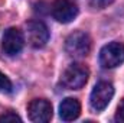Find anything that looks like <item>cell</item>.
I'll list each match as a JSON object with an SVG mask.
<instances>
[{
    "instance_id": "cell-4",
    "label": "cell",
    "mask_w": 124,
    "mask_h": 123,
    "mask_svg": "<svg viewBox=\"0 0 124 123\" xmlns=\"http://www.w3.org/2000/svg\"><path fill=\"white\" fill-rule=\"evenodd\" d=\"M114 96V87L111 83H107V81H100L91 91V97H90V103H91V107L97 112H101L104 110L111 98Z\"/></svg>"
},
{
    "instance_id": "cell-13",
    "label": "cell",
    "mask_w": 124,
    "mask_h": 123,
    "mask_svg": "<svg viewBox=\"0 0 124 123\" xmlns=\"http://www.w3.org/2000/svg\"><path fill=\"white\" fill-rule=\"evenodd\" d=\"M116 120L124 123V98L121 100V103L117 107V113H116Z\"/></svg>"
},
{
    "instance_id": "cell-9",
    "label": "cell",
    "mask_w": 124,
    "mask_h": 123,
    "mask_svg": "<svg viewBox=\"0 0 124 123\" xmlns=\"http://www.w3.org/2000/svg\"><path fill=\"white\" fill-rule=\"evenodd\" d=\"M81 113V104L77 98L74 97H66L62 100V103L59 104V116L62 120L65 122H71L75 120Z\"/></svg>"
},
{
    "instance_id": "cell-2",
    "label": "cell",
    "mask_w": 124,
    "mask_h": 123,
    "mask_svg": "<svg viewBox=\"0 0 124 123\" xmlns=\"http://www.w3.org/2000/svg\"><path fill=\"white\" fill-rule=\"evenodd\" d=\"M91 38L87 32L75 31L68 35L65 41V49L66 52L74 58H84L91 51Z\"/></svg>"
},
{
    "instance_id": "cell-10",
    "label": "cell",
    "mask_w": 124,
    "mask_h": 123,
    "mask_svg": "<svg viewBox=\"0 0 124 123\" xmlns=\"http://www.w3.org/2000/svg\"><path fill=\"white\" fill-rule=\"evenodd\" d=\"M12 88H13V86H12V81L0 71V91L1 93H10L12 91Z\"/></svg>"
},
{
    "instance_id": "cell-1",
    "label": "cell",
    "mask_w": 124,
    "mask_h": 123,
    "mask_svg": "<svg viewBox=\"0 0 124 123\" xmlns=\"http://www.w3.org/2000/svg\"><path fill=\"white\" fill-rule=\"evenodd\" d=\"M88 77H90V71L85 65L71 64L62 72L61 83L68 90H79L85 86V83L88 81Z\"/></svg>"
},
{
    "instance_id": "cell-6",
    "label": "cell",
    "mask_w": 124,
    "mask_h": 123,
    "mask_svg": "<svg viewBox=\"0 0 124 123\" xmlns=\"http://www.w3.org/2000/svg\"><path fill=\"white\" fill-rule=\"evenodd\" d=\"M29 119L35 123H46L52 119V104L46 98H33L28 104Z\"/></svg>"
},
{
    "instance_id": "cell-12",
    "label": "cell",
    "mask_w": 124,
    "mask_h": 123,
    "mask_svg": "<svg viewBox=\"0 0 124 123\" xmlns=\"http://www.w3.org/2000/svg\"><path fill=\"white\" fill-rule=\"evenodd\" d=\"M114 0H90L91 6L95 9H105L107 6H110Z\"/></svg>"
},
{
    "instance_id": "cell-3",
    "label": "cell",
    "mask_w": 124,
    "mask_h": 123,
    "mask_svg": "<svg viewBox=\"0 0 124 123\" xmlns=\"http://www.w3.org/2000/svg\"><path fill=\"white\" fill-rule=\"evenodd\" d=\"M124 62V44L110 42L100 51V64L104 68H116Z\"/></svg>"
},
{
    "instance_id": "cell-8",
    "label": "cell",
    "mask_w": 124,
    "mask_h": 123,
    "mask_svg": "<svg viewBox=\"0 0 124 123\" xmlns=\"http://www.w3.org/2000/svg\"><path fill=\"white\" fill-rule=\"evenodd\" d=\"M51 10H52V16L61 23L72 22L78 15V7L71 0H55L52 3Z\"/></svg>"
},
{
    "instance_id": "cell-7",
    "label": "cell",
    "mask_w": 124,
    "mask_h": 123,
    "mask_svg": "<svg viewBox=\"0 0 124 123\" xmlns=\"http://www.w3.org/2000/svg\"><path fill=\"white\" fill-rule=\"evenodd\" d=\"M25 45V38L23 33L19 31L17 28H9L4 32L3 39H1V48L6 55L15 57L17 55Z\"/></svg>"
},
{
    "instance_id": "cell-5",
    "label": "cell",
    "mask_w": 124,
    "mask_h": 123,
    "mask_svg": "<svg viewBox=\"0 0 124 123\" xmlns=\"http://www.w3.org/2000/svg\"><path fill=\"white\" fill-rule=\"evenodd\" d=\"M28 42L33 48H43L49 41L48 26L42 20H31L26 23Z\"/></svg>"
},
{
    "instance_id": "cell-11",
    "label": "cell",
    "mask_w": 124,
    "mask_h": 123,
    "mask_svg": "<svg viewBox=\"0 0 124 123\" xmlns=\"http://www.w3.org/2000/svg\"><path fill=\"white\" fill-rule=\"evenodd\" d=\"M20 122L22 119H20V116L19 114H16L15 112H12V110H9V112H6L4 114H1L0 116V123L3 122Z\"/></svg>"
}]
</instances>
